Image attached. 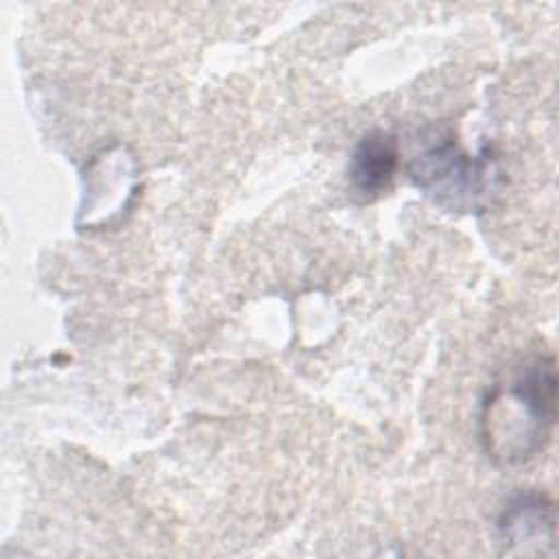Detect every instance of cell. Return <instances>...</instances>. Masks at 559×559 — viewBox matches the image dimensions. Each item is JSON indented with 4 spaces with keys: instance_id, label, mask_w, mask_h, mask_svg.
<instances>
[{
    "instance_id": "1",
    "label": "cell",
    "mask_w": 559,
    "mask_h": 559,
    "mask_svg": "<svg viewBox=\"0 0 559 559\" xmlns=\"http://www.w3.org/2000/svg\"><path fill=\"white\" fill-rule=\"evenodd\" d=\"M555 417V358L537 354L498 382L483 402L480 426L487 452L504 465L533 459L550 441Z\"/></svg>"
},
{
    "instance_id": "4",
    "label": "cell",
    "mask_w": 559,
    "mask_h": 559,
    "mask_svg": "<svg viewBox=\"0 0 559 559\" xmlns=\"http://www.w3.org/2000/svg\"><path fill=\"white\" fill-rule=\"evenodd\" d=\"M397 142L389 131H367L354 146L347 166L352 192L360 201H373L380 197L397 170Z\"/></svg>"
},
{
    "instance_id": "3",
    "label": "cell",
    "mask_w": 559,
    "mask_h": 559,
    "mask_svg": "<svg viewBox=\"0 0 559 559\" xmlns=\"http://www.w3.org/2000/svg\"><path fill=\"white\" fill-rule=\"evenodd\" d=\"M498 531L509 552L544 555L555 546V504L539 491H522L513 496L500 518Z\"/></svg>"
},
{
    "instance_id": "2",
    "label": "cell",
    "mask_w": 559,
    "mask_h": 559,
    "mask_svg": "<svg viewBox=\"0 0 559 559\" xmlns=\"http://www.w3.org/2000/svg\"><path fill=\"white\" fill-rule=\"evenodd\" d=\"M408 177L450 212H480L498 194L502 170L491 146L469 155L450 127H430L408 162Z\"/></svg>"
}]
</instances>
